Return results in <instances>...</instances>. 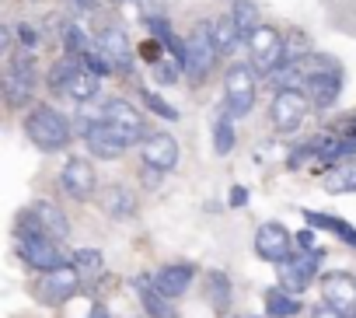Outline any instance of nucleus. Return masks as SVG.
Returning <instances> with one entry per match:
<instances>
[{
	"instance_id": "nucleus-1",
	"label": "nucleus",
	"mask_w": 356,
	"mask_h": 318,
	"mask_svg": "<svg viewBox=\"0 0 356 318\" xmlns=\"http://www.w3.org/2000/svg\"><path fill=\"white\" fill-rule=\"evenodd\" d=\"M74 129L84 136L91 157H98V161H119V157L136 143L129 133H122L119 126H112L102 112H77Z\"/></svg>"
},
{
	"instance_id": "nucleus-2",
	"label": "nucleus",
	"mask_w": 356,
	"mask_h": 318,
	"mask_svg": "<svg viewBox=\"0 0 356 318\" xmlns=\"http://www.w3.org/2000/svg\"><path fill=\"white\" fill-rule=\"evenodd\" d=\"M25 136H29L39 150L56 154V150L70 147V140H74V126H70V119H67L60 109L39 102V105H32L29 116H25Z\"/></svg>"
},
{
	"instance_id": "nucleus-3",
	"label": "nucleus",
	"mask_w": 356,
	"mask_h": 318,
	"mask_svg": "<svg viewBox=\"0 0 356 318\" xmlns=\"http://www.w3.org/2000/svg\"><path fill=\"white\" fill-rule=\"evenodd\" d=\"M300 67H304V74H307L304 91H307L311 105L321 109V112L332 109V105L339 102V95H342V74H339V63H335L332 56L314 53V56H304Z\"/></svg>"
},
{
	"instance_id": "nucleus-4",
	"label": "nucleus",
	"mask_w": 356,
	"mask_h": 318,
	"mask_svg": "<svg viewBox=\"0 0 356 318\" xmlns=\"http://www.w3.org/2000/svg\"><path fill=\"white\" fill-rule=\"evenodd\" d=\"M220 60V46H217V35H213V25L210 22H196L186 35V77L193 84H203L213 67Z\"/></svg>"
},
{
	"instance_id": "nucleus-5",
	"label": "nucleus",
	"mask_w": 356,
	"mask_h": 318,
	"mask_svg": "<svg viewBox=\"0 0 356 318\" xmlns=\"http://www.w3.org/2000/svg\"><path fill=\"white\" fill-rule=\"evenodd\" d=\"M248 53H252L255 74H262V77H269V74H276L280 67L290 63V56H286V35L280 29H273V25H259L252 32Z\"/></svg>"
},
{
	"instance_id": "nucleus-6",
	"label": "nucleus",
	"mask_w": 356,
	"mask_h": 318,
	"mask_svg": "<svg viewBox=\"0 0 356 318\" xmlns=\"http://www.w3.org/2000/svg\"><path fill=\"white\" fill-rule=\"evenodd\" d=\"M35 95V56L32 49H22L4 67V98L11 109H29Z\"/></svg>"
},
{
	"instance_id": "nucleus-7",
	"label": "nucleus",
	"mask_w": 356,
	"mask_h": 318,
	"mask_svg": "<svg viewBox=\"0 0 356 318\" xmlns=\"http://www.w3.org/2000/svg\"><path fill=\"white\" fill-rule=\"evenodd\" d=\"M255 67L248 63H234L227 74H224V109L234 116V119H245L252 116L255 109Z\"/></svg>"
},
{
	"instance_id": "nucleus-8",
	"label": "nucleus",
	"mask_w": 356,
	"mask_h": 318,
	"mask_svg": "<svg viewBox=\"0 0 356 318\" xmlns=\"http://www.w3.org/2000/svg\"><path fill=\"white\" fill-rule=\"evenodd\" d=\"M18 255L29 269H39V273H49V269H60L70 262V255L63 252L60 238L53 234H29V238H18Z\"/></svg>"
},
{
	"instance_id": "nucleus-9",
	"label": "nucleus",
	"mask_w": 356,
	"mask_h": 318,
	"mask_svg": "<svg viewBox=\"0 0 356 318\" xmlns=\"http://www.w3.org/2000/svg\"><path fill=\"white\" fill-rule=\"evenodd\" d=\"M307 105H311V98H307V91H300V88L276 91L273 102H269V122H273V129H276V133H293V129H300L304 119H307Z\"/></svg>"
},
{
	"instance_id": "nucleus-10",
	"label": "nucleus",
	"mask_w": 356,
	"mask_h": 318,
	"mask_svg": "<svg viewBox=\"0 0 356 318\" xmlns=\"http://www.w3.org/2000/svg\"><path fill=\"white\" fill-rule=\"evenodd\" d=\"M321 259H325L321 248H300V252H293L286 262H280V287L290 290V294H304L307 283L318 276Z\"/></svg>"
},
{
	"instance_id": "nucleus-11",
	"label": "nucleus",
	"mask_w": 356,
	"mask_h": 318,
	"mask_svg": "<svg viewBox=\"0 0 356 318\" xmlns=\"http://www.w3.org/2000/svg\"><path fill=\"white\" fill-rule=\"evenodd\" d=\"M77 290H81V269H77L74 262L42 273V280L35 283V297H39L42 304H63V301H70Z\"/></svg>"
},
{
	"instance_id": "nucleus-12",
	"label": "nucleus",
	"mask_w": 356,
	"mask_h": 318,
	"mask_svg": "<svg viewBox=\"0 0 356 318\" xmlns=\"http://www.w3.org/2000/svg\"><path fill=\"white\" fill-rule=\"evenodd\" d=\"M321 297L342 318H356V280L349 273H325L321 276Z\"/></svg>"
},
{
	"instance_id": "nucleus-13",
	"label": "nucleus",
	"mask_w": 356,
	"mask_h": 318,
	"mask_svg": "<svg viewBox=\"0 0 356 318\" xmlns=\"http://www.w3.org/2000/svg\"><path fill=\"white\" fill-rule=\"evenodd\" d=\"M60 186L67 189V196H74L77 203H84L98 189V172H95L91 161H84V157H70V161L63 165V172H60Z\"/></svg>"
},
{
	"instance_id": "nucleus-14",
	"label": "nucleus",
	"mask_w": 356,
	"mask_h": 318,
	"mask_svg": "<svg viewBox=\"0 0 356 318\" xmlns=\"http://www.w3.org/2000/svg\"><path fill=\"white\" fill-rule=\"evenodd\" d=\"M290 248H293V238H290V231H286L283 224L269 221V224H262V228L255 231V252H259V259L280 266V262H286V259L293 255Z\"/></svg>"
},
{
	"instance_id": "nucleus-15",
	"label": "nucleus",
	"mask_w": 356,
	"mask_h": 318,
	"mask_svg": "<svg viewBox=\"0 0 356 318\" xmlns=\"http://www.w3.org/2000/svg\"><path fill=\"white\" fill-rule=\"evenodd\" d=\"M95 46L112 60L115 74H133V46H129V39H126L122 25H105Z\"/></svg>"
},
{
	"instance_id": "nucleus-16",
	"label": "nucleus",
	"mask_w": 356,
	"mask_h": 318,
	"mask_svg": "<svg viewBox=\"0 0 356 318\" xmlns=\"http://www.w3.org/2000/svg\"><path fill=\"white\" fill-rule=\"evenodd\" d=\"M140 157H143V165H154L168 175L178 165V140L171 133H150L140 143Z\"/></svg>"
},
{
	"instance_id": "nucleus-17",
	"label": "nucleus",
	"mask_w": 356,
	"mask_h": 318,
	"mask_svg": "<svg viewBox=\"0 0 356 318\" xmlns=\"http://www.w3.org/2000/svg\"><path fill=\"white\" fill-rule=\"evenodd\" d=\"M193 280H196V266H193V262H168V266H161V269L154 273V283H157L161 294H168L171 301L186 297L189 287H193Z\"/></svg>"
},
{
	"instance_id": "nucleus-18",
	"label": "nucleus",
	"mask_w": 356,
	"mask_h": 318,
	"mask_svg": "<svg viewBox=\"0 0 356 318\" xmlns=\"http://www.w3.org/2000/svg\"><path fill=\"white\" fill-rule=\"evenodd\" d=\"M133 290H136L140 308L147 311V318H178L171 297L161 294V287L154 283V276H136V280H133Z\"/></svg>"
},
{
	"instance_id": "nucleus-19",
	"label": "nucleus",
	"mask_w": 356,
	"mask_h": 318,
	"mask_svg": "<svg viewBox=\"0 0 356 318\" xmlns=\"http://www.w3.org/2000/svg\"><path fill=\"white\" fill-rule=\"evenodd\" d=\"M102 116H105L112 126H119L122 133H129L133 140H140V133H143V116H140L126 98H108V102L102 105Z\"/></svg>"
},
{
	"instance_id": "nucleus-20",
	"label": "nucleus",
	"mask_w": 356,
	"mask_h": 318,
	"mask_svg": "<svg viewBox=\"0 0 356 318\" xmlns=\"http://www.w3.org/2000/svg\"><path fill=\"white\" fill-rule=\"evenodd\" d=\"M29 210L35 214V221L42 224V231H46V234H53V238H60V241H67V238H70V217H67L53 200H35Z\"/></svg>"
},
{
	"instance_id": "nucleus-21",
	"label": "nucleus",
	"mask_w": 356,
	"mask_h": 318,
	"mask_svg": "<svg viewBox=\"0 0 356 318\" xmlns=\"http://www.w3.org/2000/svg\"><path fill=\"white\" fill-rule=\"evenodd\" d=\"M136 207H140V200H136V193H133L129 186H108V189L102 193V210H105L108 217H115V221L133 217Z\"/></svg>"
},
{
	"instance_id": "nucleus-22",
	"label": "nucleus",
	"mask_w": 356,
	"mask_h": 318,
	"mask_svg": "<svg viewBox=\"0 0 356 318\" xmlns=\"http://www.w3.org/2000/svg\"><path fill=\"white\" fill-rule=\"evenodd\" d=\"M98 84H102V77H98V74L84 63V56H81V67H77L74 77L67 81L63 95L74 98V102H91V98H98Z\"/></svg>"
},
{
	"instance_id": "nucleus-23",
	"label": "nucleus",
	"mask_w": 356,
	"mask_h": 318,
	"mask_svg": "<svg viewBox=\"0 0 356 318\" xmlns=\"http://www.w3.org/2000/svg\"><path fill=\"white\" fill-rule=\"evenodd\" d=\"M321 186H325V193H356V157L332 165L328 175L321 179Z\"/></svg>"
},
{
	"instance_id": "nucleus-24",
	"label": "nucleus",
	"mask_w": 356,
	"mask_h": 318,
	"mask_svg": "<svg viewBox=\"0 0 356 318\" xmlns=\"http://www.w3.org/2000/svg\"><path fill=\"white\" fill-rule=\"evenodd\" d=\"M304 221H307V228H325V231L339 234L346 245H353V248H356V228H353L349 221L332 217V214H318V210H304Z\"/></svg>"
},
{
	"instance_id": "nucleus-25",
	"label": "nucleus",
	"mask_w": 356,
	"mask_h": 318,
	"mask_svg": "<svg viewBox=\"0 0 356 318\" xmlns=\"http://www.w3.org/2000/svg\"><path fill=\"white\" fill-rule=\"evenodd\" d=\"M213 35H217L220 56H231V53L245 42V35H241V29H238V22H234V15H231V11H224V15L213 22Z\"/></svg>"
},
{
	"instance_id": "nucleus-26",
	"label": "nucleus",
	"mask_w": 356,
	"mask_h": 318,
	"mask_svg": "<svg viewBox=\"0 0 356 318\" xmlns=\"http://www.w3.org/2000/svg\"><path fill=\"white\" fill-rule=\"evenodd\" d=\"M207 301H210V308L217 315H224L231 308V280H227V273H220V269L207 273Z\"/></svg>"
},
{
	"instance_id": "nucleus-27",
	"label": "nucleus",
	"mask_w": 356,
	"mask_h": 318,
	"mask_svg": "<svg viewBox=\"0 0 356 318\" xmlns=\"http://www.w3.org/2000/svg\"><path fill=\"white\" fill-rule=\"evenodd\" d=\"M300 311V297L283 290V287H273L266 290V315L269 318H293Z\"/></svg>"
},
{
	"instance_id": "nucleus-28",
	"label": "nucleus",
	"mask_w": 356,
	"mask_h": 318,
	"mask_svg": "<svg viewBox=\"0 0 356 318\" xmlns=\"http://www.w3.org/2000/svg\"><path fill=\"white\" fill-rule=\"evenodd\" d=\"M234 116L227 112V109H220V116L213 119V150L224 157V154H231L234 150V122H231Z\"/></svg>"
},
{
	"instance_id": "nucleus-29",
	"label": "nucleus",
	"mask_w": 356,
	"mask_h": 318,
	"mask_svg": "<svg viewBox=\"0 0 356 318\" xmlns=\"http://www.w3.org/2000/svg\"><path fill=\"white\" fill-rule=\"evenodd\" d=\"M231 15H234V22H238V29H241L245 42H248V39H252V32L262 25V22H259V8L252 4V0H234Z\"/></svg>"
},
{
	"instance_id": "nucleus-30",
	"label": "nucleus",
	"mask_w": 356,
	"mask_h": 318,
	"mask_svg": "<svg viewBox=\"0 0 356 318\" xmlns=\"http://www.w3.org/2000/svg\"><path fill=\"white\" fill-rule=\"evenodd\" d=\"M60 39H63V49L67 53H74V56H84L95 42L84 35V29L77 25V22H63V32H60Z\"/></svg>"
},
{
	"instance_id": "nucleus-31",
	"label": "nucleus",
	"mask_w": 356,
	"mask_h": 318,
	"mask_svg": "<svg viewBox=\"0 0 356 318\" xmlns=\"http://www.w3.org/2000/svg\"><path fill=\"white\" fill-rule=\"evenodd\" d=\"M150 70H154V77H157L161 84H175L178 77L186 74V63L178 60V56H168V53H164V60H161V63H154Z\"/></svg>"
},
{
	"instance_id": "nucleus-32",
	"label": "nucleus",
	"mask_w": 356,
	"mask_h": 318,
	"mask_svg": "<svg viewBox=\"0 0 356 318\" xmlns=\"http://www.w3.org/2000/svg\"><path fill=\"white\" fill-rule=\"evenodd\" d=\"M140 98H143V105H147L150 112H157L161 119H168V122H175V119H178V109H175V105H168V102H164L161 95H154L150 88H140Z\"/></svg>"
},
{
	"instance_id": "nucleus-33",
	"label": "nucleus",
	"mask_w": 356,
	"mask_h": 318,
	"mask_svg": "<svg viewBox=\"0 0 356 318\" xmlns=\"http://www.w3.org/2000/svg\"><path fill=\"white\" fill-rule=\"evenodd\" d=\"M70 262H74L81 273H98V269H102V252H98V248H77V252L70 255Z\"/></svg>"
},
{
	"instance_id": "nucleus-34",
	"label": "nucleus",
	"mask_w": 356,
	"mask_h": 318,
	"mask_svg": "<svg viewBox=\"0 0 356 318\" xmlns=\"http://www.w3.org/2000/svg\"><path fill=\"white\" fill-rule=\"evenodd\" d=\"M136 11H140V22L143 25L168 18V4H164V0H136Z\"/></svg>"
},
{
	"instance_id": "nucleus-35",
	"label": "nucleus",
	"mask_w": 356,
	"mask_h": 318,
	"mask_svg": "<svg viewBox=\"0 0 356 318\" xmlns=\"http://www.w3.org/2000/svg\"><path fill=\"white\" fill-rule=\"evenodd\" d=\"M164 49H168V46H164L161 39H147V42L140 46V56H143V63H150V67H154V63H161V60H164Z\"/></svg>"
},
{
	"instance_id": "nucleus-36",
	"label": "nucleus",
	"mask_w": 356,
	"mask_h": 318,
	"mask_svg": "<svg viewBox=\"0 0 356 318\" xmlns=\"http://www.w3.org/2000/svg\"><path fill=\"white\" fill-rule=\"evenodd\" d=\"M15 39L22 42V49H35V46H39V32H35V25H29V22H22V25L15 29Z\"/></svg>"
},
{
	"instance_id": "nucleus-37",
	"label": "nucleus",
	"mask_w": 356,
	"mask_h": 318,
	"mask_svg": "<svg viewBox=\"0 0 356 318\" xmlns=\"http://www.w3.org/2000/svg\"><path fill=\"white\" fill-rule=\"evenodd\" d=\"M335 133H339V136H349V140H356V112H353L346 122H339V126H335Z\"/></svg>"
},
{
	"instance_id": "nucleus-38",
	"label": "nucleus",
	"mask_w": 356,
	"mask_h": 318,
	"mask_svg": "<svg viewBox=\"0 0 356 318\" xmlns=\"http://www.w3.org/2000/svg\"><path fill=\"white\" fill-rule=\"evenodd\" d=\"M248 203V189L245 186H234L231 189V207H245Z\"/></svg>"
},
{
	"instance_id": "nucleus-39",
	"label": "nucleus",
	"mask_w": 356,
	"mask_h": 318,
	"mask_svg": "<svg viewBox=\"0 0 356 318\" xmlns=\"http://www.w3.org/2000/svg\"><path fill=\"white\" fill-rule=\"evenodd\" d=\"M311 318H342V315L328 304H318V308H311Z\"/></svg>"
},
{
	"instance_id": "nucleus-40",
	"label": "nucleus",
	"mask_w": 356,
	"mask_h": 318,
	"mask_svg": "<svg viewBox=\"0 0 356 318\" xmlns=\"http://www.w3.org/2000/svg\"><path fill=\"white\" fill-rule=\"evenodd\" d=\"M297 245H300V248H314V228H304V231L297 234Z\"/></svg>"
},
{
	"instance_id": "nucleus-41",
	"label": "nucleus",
	"mask_w": 356,
	"mask_h": 318,
	"mask_svg": "<svg viewBox=\"0 0 356 318\" xmlns=\"http://www.w3.org/2000/svg\"><path fill=\"white\" fill-rule=\"evenodd\" d=\"M77 11H98V0H74Z\"/></svg>"
},
{
	"instance_id": "nucleus-42",
	"label": "nucleus",
	"mask_w": 356,
	"mask_h": 318,
	"mask_svg": "<svg viewBox=\"0 0 356 318\" xmlns=\"http://www.w3.org/2000/svg\"><path fill=\"white\" fill-rule=\"evenodd\" d=\"M88 318H112V315H108L105 308H91V315H88Z\"/></svg>"
}]
</instances>
